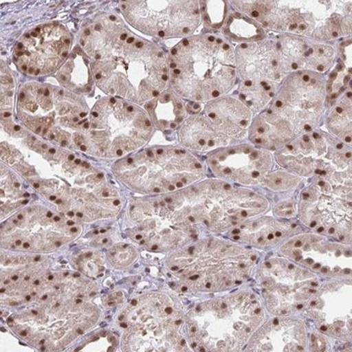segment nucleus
<instances>
[{
  "instance_id": "c756f323",
  "label": "nucleus",
  "mask_w": 352,
  "mask_h": 352,
  "mask_svg": "<svg viewBox=\"0 0 352 352\" xmlns=\"http://www.w3.org/2000/svg\"><path fill=\"white\" fill-rule=\"evenodd\" d=\"M23 245H24L25 249H29V248H30L29 243H25V244Z\"/></svg>"
},
{
  "instance_id": "473e14b6",
  "label": "nucleus",
  "mask_w": 352,
  "mask_h": 352,
  "mask_svg": "<svg viewBox=\"0 0 352 352\" xmlns=\"http://www.w3.org/2000/svg\"><path fill=\"white\" fill-rule=\"evenodd\" d=\"M120 327L127 328V325L126 323H122V324H120Z\"/></svg>"
},
{
  "instance_id": "ea45409f",
  "label": "nucleus",
  "mask_w": 352,
  "mask_h": 352,
  "mask_svg": "<svg viewBox=\"0 0 352 352\" xmlns=\"http://www.w3.org/2000/svg\"><path fill=\"white\" fill-rule=\"evenodd\" d=\"M32 314L38 315V311H36V310H32Z\"/></svg>"
},
{
  "instance_id": "393cba45",
  "label": "nucleus",
  "mask_w": 352,
  "mask_h": 352,
  "mask_svg": "<svg viewBox=\"0 0 352 352\" xmlns=\"http://www.w3.org/2000/svg\"><path fill=\"white\" fill-rule=\"evenodd\" d=\"M278 87L238 82L232 94L237 96L256 116L267 109Z\"/></svg>"
},
{
  "instance_id": "39448f33",
  "label": "nucleus",
  "mask_w": 352,
  "mask_h": 352,
  "mask_svg": "<svg viewBox=\"0 0 352 352\" xmlns=\"http://www.w3.org/2000/svg\"><path fill=\"white\" fill-rule=\"evenodd\" d=\"M155 129L144 106L107 95L91 108L74 142L82 152L91 145L97 154L122 157L147 144Z\"/></svg>"
},
{
  "instance_id": "5701e85b",
  "label": "nucleus",
  "mask_w": 352,
  "mask_h": 352,
  "mask_svg": "<svg viewBox=\"0 0 352 352\" xmlns=\"http://www.w3.org/2000/svg\"><path fill=\"white\" fill-rule=\"evenodd\" d=\"M59 85L78 94H89L94 80L90 69V60L80 44L73 48L63 66L56 73Z\"/></svg>"
},
{
  "instance_id": "aec40b11",
  "label": "nucleus",
  "mask_w": 352,
  "mask_h": 352,
  "mask_svg": "<svg viewBox=\"0 0 352 352\" xmlns=\"http://www.w3.org/2000/svg\"><path fill=\"white\" fill-rule=\"evenodd\" d=\"M298 226L292 223L288 219H278L276 217H261L245 220L240 226L231 229L232 240L249 247H275L279 243L294 235Z\"/></svg>"
},
{
  "instance_id": "a878e982",
  "label": "nucleus",
  "mask_w": 352,
  "mask_h": 352,
  "mask_svg": "<svg viewBox=\"0 0 352 352\" xmlns=\"http://www.w3.org/2000/svg\"><path fill=\"white\" fill-rule=\"evenodd\" d=\"M15 97V82L12 72L1 62V119L12 117Z\"/></svg>"
},
{
  "instance_id": "dca6fc26",
  "label": "nucleus",
  "mask_w": 352,
  "mask_h": 352,
  "mask_svg": "<svg viewBox=\"0 0 352 352\" xmlns=\"http://www.w3.org/2000/svg\"><path fill=\"white\" fill-rule=\"evenodd\" d=\"M208 162L219 179L252 189L263 188L266 178L276 170L277 164L273 152L250 142L212 152Z\"/></svg>"
},
{
  "instance_id": "4468645a",
  "label": "nucleus",
  "mask_w": 352,
  "mask_h": 352,
  "mask_svg": "<svg viewBox=\"0 0 352 352\" xmlns=\"http://www.w3.org/2000/svg\"><path fill=\"white\" fill-rule=\"evenodd\" d=\"M281 254L318 275L344 278L351 273V244L322 234H294L281 245Z\"/></svg>"
},
{
  "instance_id": "f704fd0d",
  "label": "nucleus",
  "mask_w": 352,
  "mask_h": 352,
  "mask_svg": "<svg viewBox=\"0 0 352 352\" xmlns=\"http://www.w3.org/2000/svg\"><path fill=\"white\" fill-rule=\"evenodd\" d=\"M76 332H78V333H80V335H82L83 333V331L80 330V329H78V330L76 331Z\"/></svg>"
},
{
  "instance_id": "72a5a7b5",
  "label": "nucleus",
  "mask_w": 352,
  "mask_h": 352,
  "mask_svg": "<svg viewBox=\"0 0 352 352\" xmlns=\"http://www.w3.org/2000/svg\"><path fill=\"white\" fill-rule=\"evenodd\" d=\"M11 279H12V280H13V281H17V280H18V276H16V275H15V276H13L12 278H11Z\"/></svg>"
},
{
  "instance_id": "7c9ffc66",
  "label": "nucleus",
  "mask_w": 352,
  "mask_h": 352,
  "mask_svg": "<svg viewBox=\"0 0 352 352\" xmlns=\"http://www.w3.org/2000/svg\"><path fill=\"white\" fill-rule=\"evenodd\" d=\"M76 231H78V229H76V227H74V228L71 229V232L72 233H76Z\"/></svg>"
},
{
  "instance_id": "49530a36",
  "label": "nucleus",
  "mask_w": 352,
  "mask_h": 352,
  "mask_svg": "<svg viewBox=\"0 0 352 352\" xmlns=\"http://www.w3.org/2000/svg\"><path fill=\"white\" fill-rule=\"evenodd\" d=\"M103 243H104V244H105V243H108V239H104Z\"/></svg>"
},
{
  "instance_id": "6e6552de",
  "label": "nucleus",
  "mask_w": 352,
  "mask_h": 352,
  "mask_svg": "<svg viewBox=\"0 0 352 352\" xmlns=\"http://www.w3.org/2000/svg\"><path fill=\"white\" fill-rule=\"evenodd\" d=\"M273 155L280 168L308 182L317 180L351 191V145L321 127L295 139Z\"/></svg>"
},
{
  "instance_id": "f8f14e48",
  "label": "nucleus",
  "mask_w": 352,
  "mask_h": 352,
  "mask_svg": "<svg viewBox=\"0 0 352 352\" xmlns=\"http://www.w3.org/2000/svg\"><path fill=\"white\" fill-rule=\"evenodd\" d=\"M296 217L311 232L351 244V191L308 182L298 193Z\"/></svg>"
},
{
  "instance_id": "09e8293b",
  "label": "nucleus",
  "mask_w": 352,
  "mask_h": 352,
  "mask_svg": "<svg viewBox=\"0 0 352 352\" xmlns=\"http://www.w3.org/2000/svg\"><path fill=\"white\" fill-rule=\"evenodd\" d=\"M39 284V281H34V285H38Z\"/></svg>"
},
{
  "instance_id": "bb28decb",
  "label": "nucleus",
  "mask_w": 352,
  "mask_h": 352,
  "mask_svg": "<svg viewBox=\"0 0 352 352\" xmlns=\"http://www.w3.org/2000/svg\"><path fill=\"white\" fill-rule=\"evenodd\" d=\"M67 226H75V222L72 221V220H69V221L67 222Z\"/></svg>"
},
{
  "instance_id": "8fccbe9b",
  "label": "nucleus",
  "mask_w": 352,
  "mask_h": 352,
  "mask_svg": "<svg viewBox=\"0 0 352 352\" xmlns=\"http://www.w3.org/2000/svg\"><path fill=\"white\" fill-rule=\"evenodd\" d=\"M41 351H45V347L43 346V347H41Z\"/></svg>"
},
{
  "instance_id": "0eeeda50",
  "label": "nucleus",
  "mask_w": 352,
  "mask_h": 352,
  "mask_svg": "<svg viewBox=\"0 0 352 352\" xmlns=\"http://www.w3.org/2000/svg\"><path fill=\"white\" fill-rule=\"evenodd\" d=\"M177 129L180 143L198 152H214L248 140L254 113L231 94L206 104H191Z\"/></svg>"
},
{
  "instance_id": "9d476101",
  "label": "nucleus",
  "mask_w": 352,
  "mask_h": 352,
  "mask_svg": "<svg viewBox=\"0 0 352 352\" xmlns=\"http://www.w3.org/2000/svg\"><path fill=\"white\" fill-rule=\"evenodd\" d=\"M264 305L275 316L302 311L320 287V275L283 254L271 256L256 268Z\"/></svg>"
},
{
  "instance_id": "c9c22d12",
  "label": "nucleus",
  "mask_w": 352,
  "mask_h": 352,
  "mask_svg": "<svg viewBox=\"0 0 352 352\" xmlns=\"http://www.w3.org/2000/svg\"><path fill=\"white\" fill-rule=\"evenodd\" d=\"M91 256H92L91 252H88V254H87V258H91Z\"/></svg>"
},
{
  "instance_id": "de8ad7c7",
  "label": "nucleus",
  "mask_w": 352,
  "mask_h": 352,
  "mask_svg": "<svg viewBox=\"0 0 352 352\" xmlns=\"http://www.w3.org/2000/svg\"><path fill=\"white\" fill-rule=\"evenodd\" d=\"M13 321V318H8V320H7V322H12Z\"/></svg>"
},
{
  "instance_id": "f3484780",
  "label": "nucleus",
  "mask_w": 352,
  "mask_h": 352,
  "mask_svg": "<svg viewBox=\"0 0 352 352\" xmlns=\"http://www.w3.org/2000/svg\"><path fill=\"white\" fill-rule=\"evenodd\" d=\"M274 38L287 76L302 71L329 75L347 59L346 47L351 45V38L324 43L293 34H274Z\"/></svg>"
},
{
  "instance_id": "7ed1b4c3",
  "label": "nucleus",
  "mask_w": 352,
  "mask_h": 352,
  "mask_svg": "<svg viewBox=\"0 0 352 352\" xmlns=\"http://www.w3.org/2000/svg\"><path fill=\"white\" fill-rule=\"evenodd\" d=\"M168 68L170 89L191 104L231 94L238 83L235 45L219 32L182 39L168 50Z\"/></svg>"
},
{
  "instance_id": "3c124183",
  "label": "nucleus",
  "mask_w": 352,
  "mask_h": 352,
  "mask_svg": "<svg viewBox=\"0 0 352 352\" xmlns=\"http://www.w3.org/2000/svg\"><path fill=\"white\" fill-rule=\"evenodd\" d=\"M78 276H80V274H75V275H74V277H78Z\"/></svg>"
},
{
  "instance_id": "9b49d317",
  "label": "nucleus",
  "mask_w": 352,
  "mask_h": 352,
  "mask_svg": "<svg viewBox=\"0 0 352 352\" xmlns=\"http://www.w3.org/2000/svg\"><path fill=\"white\" fill-rule=\"evenodd\" d=\"M119 7L132 28L161 41L189 38L203 24L201 1L196 0L122 1Z\"/></svg>"
},
{
  "instance_id": "ddd939ff",
  "label": "nucleus",
  "mask_w": 352,
  "mask_h": 352,
  "mask_svg": "<svg viewBox=\"0 0 352 352\" xmlns=\"http://www.w3.org/2000/svg\"><path fill=\"white\" fill-rule=\"evenodd\" d=\"M73 36L59 23L38 25L25 34L14 50V63L24 75L57 73L73 50Z\"/></svg>"
},
{
  "instance_id": "cd10ccee",
  "label": "nucleus",
  "mask_w": 352,
  "mask_h": 352,
  "mask_svg": "<svg viewBox=\"0 0 352 352\" xmlns=\"http://www.w3.org/2000/svg\"><path fill=\"white\" fill-rule=\"evenodd\" d=\"M22 245V241L21 240H17L16 241V245H18V247H19V245Z\"/></svg>"
},
{
  "instance_id": "79ce46f5",
  "label": "nucleus",
  "mask_w": 352,
  "mask_h": 352,
  "mask_svg": "<svg viewBox=\"0 0 352 352\" xmlns=\"http://www.w3.org/2000/svg\"><path fill=\"white\" fill-rule=\"evenodd\" d=\"M82 300H76V303H78H78H82Z\"/></svg>"
},
{
  "instance_id": "58836bf2",
  "label": "nucleus",
  "mask_w": 352,
  "mask_h": 352,
  "mask_svg": "<svg viewBox=\"0 0 352 352\" xmlns=\"http://www.w3.org/2000/svg\"><path fill=\"white\" fill-rule=\"evenodd\" d=\"M55 245H56L57 247H60V245H61V242H56L55 243Z\"/></svg>"
},
{
  "instance_id": "1a4fd4ad",
  "label": "nucleus",
  "mask_w": 352,
  "mask_h": 352,
  "mask_svg": "<svg viewBox=\"0 0 352 352\" xmlns=\"http://www.w3.org/2000/svg\"><path fill=\"white\" fill-rule=\"evenodd\" d=\"M120 177L140 193H175L201 180L206 168L200 160L178 148L148 149L129 157L118 168Z\"/></svg>"
},
{
  "instance_id": "e433bc0d",
  "label": "nucleus",
  "mask_w": 352,
  "mask_h": 352,
  "mask_svg": "<svg viewBox=\"0 0 352 352\" xmlns=\"http://www.w3.org/2000/svg\"><path fill=\"white\" fill-rule=\"evenodd\" d=\"M119 320L120 321L124 320V315H120V316L119 317Z\"/></svg>"
},
{
  "instance_id": "4c0bfd02",
  "label": "nucleus",
  "mask_w": 352,
  "mask_h": 352,
  "mask_svg": "<svg viewBox=\"0 0 352 352\" xmlns=\"http://www.w3.org/2000/svg\"><path fill=\"white\" fill-rule=\"evenodd\" d=\"M31 300V296H25V300Z\"/></svg>"
},
{
  "instance_id": "423d86ee",
  "label": "nucleus",
  "mask_w": 352,
  "mask_h": 352,
  "mask_svg": "<svg viewBox=\"0 0 352 352\" xmlns=\"http://www.w3.org/2000/svg\"><path fill=\"white\" fill-rule=\"evenodd\" d=\"M16 106L23 124L34 133L50 140L63 138L62 142L68 143L67 129L74 131L75 140L91 111L83 95L43 82L24 83Z\"/></svg>"
},
{
  "instance_id": "37998d69",
  "label": "nucleus",
  "mask_w": 352,
  "mask_h": 352,
  "mask_svg": "<svg viewBox=\"0 0 352 352\" xmlns=\"http://www.w3.org/2000/svg\"><path fill=\"white\" fill-rule=\"evenodd\" d=\"M53 278H54V277H53L52 275H50V276L48 277V280H50V281H51V280H53Z\"/></svg>"
},
{
  "instance_id": "a211bd4d",
  "label": "nucleus",
  "mask_w": 352,
  "mask_h": 352,
  "mask_svg": "<svg viewBox=\"0 0 352 352\" xmlns=\"http://www.w3.org/2000/svg\"><path fill=\"white\" fill-rule=\"evenodd\" d=\"M235 57L239 82L279 87L287 76L272 32L261 41L237 44Z\"/></svg>"
},
{
  "instance_id": "b1692460",
  "label": "nucleus",
  "mask_w": 352,
  "mask_h": 352,
  "mask_svg": "<svg viewBox=\"0 0 352 352\" xmlns=\"http://www.w3.org/2000/svg\"><path fill=\"white\" fill-rule=\"evenodd\" d=\"M219 32H221L234 45L261 41L267 38L270 34L258 22L233 9L229 2L226 18Z\"/></svg>"
},
{
  "instance_id": "2eb2a0df",
  "label": "nucleus",
  "mask_w": 352,
  "mask_h": 352,
  "mask_svg": "<svg viewBox=\"0 0 352 352\" xmlns=\"http://www.w3.org/2000/svg\"><path fill=\"white\" fill-rule=\"evenodd\" d=\"M307 312L326 346L328 339L351 342V281L337 278L320 285L307 303Z\"/></svg>"
},
{
  "instance_id": "a19ab883",
  "label": "nucleus",
  "mask_w": 352,
  "mask_h": 352,
  "mask_svg": "<svg viewBox=\"0 0 352 352\" xmlns=\"http://www.w3.org/2000/svg\"><path fill=\"white\" fill-rule=\"evenodd\" d=\"M46 298H47V296H43V298H41V300H45Z\"/></svg>"
},
{
  "instance_id": "6ab92c4d",
  "label": "nucleus",
  "mask_w": 352,
  "mask_h": 352,
  "mask_svg": "<svg viewBox=\"0 0 352 352\" xmlns=\"http://www.w3.org/2000/svg\"><path fill=\"white\" fill-rule=\"evenodd\" d=\"M307 326L291 315L275 316L259 327L245 351H305L309 344Z\"/></svg>"
},
{
  "instance_id": "a18cd8bd",
  "label": "nucleus",
  "mask_w": 352,
  "mask_h": 352,
  "mask_svg": "<svg viewBox=\"0 0 352 352\" xmlns=\"http://www.w3.org/2000/svg\"><path fill=\"white\" fill-rule=\"evenodd\" d=\"M39 259H41V258H39V256H38V258H34V261H38Z\"/></svg>"
},
{
  "instance_id": "f257e3e1",
  "label": "nucleus",
  "mask_w": 352,
  "mask_h": 352,
  "mask_svg": "<svg viewBox=\"0 0 352 352\" xmlns=\"http://www.w3.org/2000/svg\"><path fill=\"white\" fill-rule=\"evenodd\" d=\"M78 44L89 58L95 85L108 96L145 106L170 88L168 50L131 31L118 14L90 20Z\"/></svg>"
},
{
  "instance_id": "2f4dec72",
  "label": "nucleus",
  "mask_w": 352,
  "mask_h": 352,
  "mask_svg": "<svg viewBox=\"0 0 352 352\" xmlns=\"http://www.w3.org/2000/svg\"><path fill=\"white\" fill-rule=\"evenodd\" d=\"M21 336H23V337H25L27 336V332H25V331H23V332L20 333Z\"/></svg>"
},
{
  "instance_id": "c03bdc74",
  "label": "nucleus",
  "mask_w": 352,
  "mask_h": 352,
  "mask_svg": "<svg viewBox=\"0 0 352 352\" xmlns=\"http://www.w3.org/2000/svg\"><path fill=\"white\" fill-rule=\"evenodd\" d=\"M25 281H29L30 277L29 276L25 277Z\"/></svg>"
},
{
  "instance_id": "4be33fe9",
  "label": "nucleus",
  "mask_w": 352,
  "mask_h": 352,
  "mask_svg": "<svg viewBox=\"0 0 352 352\" xmlns=\"http://www.w3.org/2000/svg\"><path fill=\"white\" fill-rule=\"evenodd\" d=\"M144 107L150 113L155 127L166 131L177 129L190 115L188 102L183 100L170 88Z\"/></svg>"
},
{
  "instance_id": "f03ea898",
  "label": "nucleus",
  "mask_w": 352,
  "mask_h": 352,
  "mask_svg": "<svg viewBox=\"0 0 352 352\" xmlns=\"http://www.w3.org/2000/svg\"><path fill=\"white\" fill-rule=\"evenodd\" d=\"M346 62H340L329 75L308 71L289 74L280 83L267 109L252 119L249 142L275 152L321 127L333 80Z\"/></svg>"
},
{
  "instance_id": "20e7f679",
  "label": "nucleus",
  "mask_w": 352,
  "mask_h": 352,
  "mask_svg": "<svg viewBox=\"0 0 352 352\" xmlns=\"http://www.w3.org/2000/svg\"><path fill=\"white\" fill-rule=\"evenodd\" d=\"M272 34H293L333 43L351 38L352 2L320 0L228 1Z\"/></svg>"
},
{
  "instance_id": "412c9836",
  "label": "nucleus",
  "mask_w": 352,
  "mask_h": 352,
  "mask_svg": "<svg viewBox=\"0 0 352 352\" xmlns=\"http://www.w3.org/2000/svg\"><path fill=\"white\" fill-rule=\"evenodd\" d=\"M351 80L332 92L321 129L347 145H351Z\"/></svg>"
},
{
  "instance_id": "c85d7f7f",
  "label": "nucleus",
  "mask_w": 352,
  "mask_h": 352,
  "mask_svg": "<svg viewBox=\"0 0 352 352\" xmlns=\"http://www.w3.org/2000/svg\"><path fill=\"white\" fill-rule=\"evenodd\" d=\"M131 305H133V307H135V305H138V300H132Z\"/></svg>"
}]
</instances>
